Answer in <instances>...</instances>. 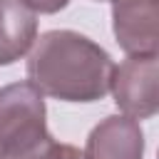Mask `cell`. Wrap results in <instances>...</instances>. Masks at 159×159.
<instances>
[{"label":"cell","instance_id":"1","mask_svg":"<svg viewBox=\"0 0 159 159\" xmlns=\"http://www.w3.org/2000/svg\"><path fill=\"white\" fill-rule=\"evenodd\" d=\"M114 62L104 47L75 30L42 32L27 57V82L62 102H97L109 92Z\"/></svg>","mask_w":159,"mask_h":159},{"label":"cell","instance_id":"2","mask_svg":"<svg viewBox=\"0 0 159 159\" xmlns=\"http://www.w3.org/2000/svg\"><path fill=\"white\" fill-rule=\"evenodd\" d=\"M42 94L30 82L0 87V159H12L37 147L47 132Z\"/></svg>","mask_w":159,"mask_h":159},{"label":"cell","instance_id":"3","mask_svg":"<svg viewBox=\"0 0 159 159\" xmlns=\"http://www.w3.org/2000/svg\"><path fill=\"white\" fill-rule=\"evenodd\" d=\"M159 57L157 55H127L122 65H114L109 92L114 104L129 119H149L159 109Z\"/></svg>","mask_w":159,"mask_h":159},{"label":"cell","instance_id":"4","mask_svg":"<svg viewBox=\"0 0 159 159\" xmlns=\"http://www.w3.org/2000/svg\"><path fill=\"white\" fill-rule=\"evenodd\" d=\"M112 30L127 55H157L159 0H112Z\"/></svg>","mask_w":159,"mask_h":159},{"label":"cell","instance_id":"5","mask_svg":"<svg viewBox=\"0 0 159 159\" xmlns=\"http://www.w3.org/2000/svg\"><path fill=\"white\" fill-rule=\"evenodd\" d=\"M82 159H144V132L124 114L104 117L87 137Z\"/></svg>","mask_w":159,"mask_h":159},{"label":"cell","instance_id":"6","mask_svg":"<svg viewBox=\"0 0 159 159\" xmlns=\"http://www.w3.org/2000/svg\"><path fill=\"white\" fill-rule=\"evenodd\" d=\"M37 40V15L20 0H0V65L25 57Z\"/></svg>","mask_w":159,"mask_h":159},{"label":"cell","instance_id":"7","mask_svg":"<svg viewBox=\"0 0 159 159\" xmlns=\"http://www.w3.org/2000/svg\"><path fill=\"white\" fill-rule=\"evenodd\" d=\"M12 159H82V152L72 144H60L52 134H47L37 147H32L25 154L12 157Z\"/></svg>","mask_w":159,"mask_h":159},{"label":"cell","instance_id":"8","mask_svg":"<svg viewBox=\"0 0 159 159\" xmlns=\"http://www.w3.org/2000/svg\"><path fill=\"white\" fill-rule=\"evenodd\" d=\"M25 7H30L35 15L42 12V15H52V12H60L70 5V0H20Z\"/></svg>","mask_w":159,"mask_h":159},{"label":"cell","instance_id":"9","mask_svg":"<svg viewBox=\"0 0 159 159\" xmlns=\"http://www.w3.org/2000/svg\"><path fill=\"white\" fill-rule=\"evenodd\" d=\"M99 2H102V0H99Z\"/></svg>","mask_w":159,"mask_h":159}]
</instances>
